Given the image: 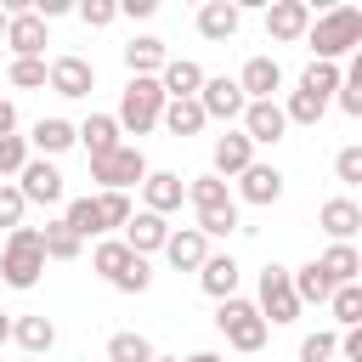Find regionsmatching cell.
<instances>
[{
    "instance_id": "38",
    "label": "cell",
    "mask_w": 362,
    "mask_h": 362,
    "mask_svg": "<svg viewBox=\"0 0 362 362\" xmlns=\"http://www.w3.org/2000/svg\"><path fill=\"white\" fill-rule=\"evenodd\" d=\"M28 158H34V147H28V136H0V181H17Z\"/></svg>"
},
{
    "instance_id": "52",
    "label": "cell",
    "mask_w": 362,
    "mask_h": 362,
    "mask_svg": "<svg viewBox=\"0 0 362 362\" xmlns=\"http://www.w3.org/2000/svg\"><path fill=\"white\" fill-rule=\"evenodd\" d=\"M345 74H351V79H362V45L351 51V68H345Z\"/></svg>"
},
{
    "instance_id": "54",
    "label": "cell",
    "mask_w": 362,
    "mask_h": 362,
    "mask_svg": "<svg viewBox=\"0 0 362 362\" xmlns=\"http://www.w3.org/2000/svg\"><path fill=\"white\" fill-rule=\"evenodd\" d=\"M6 23H11V17H6V6H0V45H6Z\"/></svg>"
},
{
    "instance_id": "23",
    "label": "cell",
    "mask_w": 362,
    "mask_h": 362,
    "mask_svg": "<svg viewBox=\"0 0 362 362\" xmlns=\"http://www.w3.org/2000/svg\"><path fill=\"white\" fill-rule=\"evenodd\" d=\"M238 23H243V6H232V0H204L198 6V34L215 40V45H226L238 34Z\"/></svg>"
},
{
    "instance_id": "8",
    "label": "cell",
    "mask_w": 362,
    "mask_h": 362,
    "mask_svg": "<svg viewBox=\"0 0 362 362\" xmlns=\"http://www.w3.org/2000/svg\"><path fill=\"white\" fill-rule=\"evenodd\" d=\"M45 45H51V23H40L34 6H28V11H11V23H6V51H11V62L45 57Z\"/></svg>"
},
{
    "instance_id": "51",
    "label": "cell",
    "mask_w": 362,
    "mask_h": 362,
    "mask_svg": "<svg viewBox=\"0 0 362 362\" xmlns=\"http://www.w3.org/2000/svg\"><path fill=\"white\" fill-rule=\"evenodd\" d=\"M181 362H226L221 351H192V356H181Z\"/></svg>"
},
{
    "instance_id": "42",
    "label": "cell",
    "mask_w": 362,
    "mask_h": 362,
    "mask_svg": "<svg viewBox=\"0 0 362 362\" xmlns=\"http://www.w3.org/2000/svg\"><path fill=\"white\" fill-rule=\"evenodd\" d=\"M96 204H102V221H107V232H113V226H124V221L136 215L130 192H96Z\"/></svg>"
},
{
    "instance_id": "48",
    "label": "cell",
    "mask_w": 362,
    "mask_h": 362,
    "mask_svg": "<svg viewBox=\"0 0 362 362\" xmlns=\"http://www.w3.org/2000/svg\"><path fill=\"white\" fill-rule=\"evenodd\" d=\"M339 356H345V362H362V322L339 334Z\"/></svg>"
},
{
    "instance_id": "41",
    "label": "cell",
    "mask_w": 362,
    "mask_h": 362,
    "mask_svg": "<svg viewBox=\"0 0 362 362\" xmlns=\"http://www.w3.org/2000/svg\"><path fill=\"white\" fill-rule=\"evenodd\" d=\"M74 11H79L85 28H107V23H119V0H79Z\"/></svg>"
},
{
    "instance_id": "43",
    "label": "cell",
    "mask_w": 362,
    "mask_h": 362,
    "mask_svg": "<svg viewBox=\"0 0 362 362\" xmlns=\"http://www.w3.org/2000/svg\"><path fill=\"white\" fill-rule=\"evenodd\" d=\"M23 209H28V204H23L17 181H0V226H6V232H17V226H23Z\"/></svg>"
},
{
    "instance_id": "9",
    "label": "cell",
    "mask_w": 362,
    "mask_h": 362,
    "mask_svg": "<svg viewBox=\"0 0 362 362\" xmlns=\"http://www.w3.org/2000/svg\"><path fill=\"white\" fill-rule=\"evenodd\" d=\"M198 107H204V119H221V124H232V119H243L249 96H243V85H238V79L215 74V79H204V90H198Z\"/></svg>"
},
{
    "instance_id": "13",
    "label": "cell",
    "mask_w": 362,
    "mask_h": 362,
    "mask_svg": "<svg viewBox=\"0 0 362 362\" xmlns=\"http://www.w3.org/2000/svg\"><path fill=\"white\" fill-rule=\"evenodd\" d=\"M17 192H23V204H62V170L51 158H28L17 175Z\"/></svg>"
},
{
    "instance_id": "22",
    "label": "cell",
    "mask_w": 362,
    "mask_h": 362,
    "mask_svg": "<svg viewBox=\"0 0 362 362\" xmlns=\"http://www.w3.org/2000/svg\"><path fill=\"white\" fill-rule=\"evenodd\" d=\"M238 277H243V266L232 260V255H209L204 266H198V288L221 305V300H232L238 294Z\"/></svg>"
},
{
    "instance_id": "26",
    "label": "cell",
    "mask_w": 362,
    "mask_h": 362,
    "mask_svg": "<svg viewBox=\"0 0 362 362\" xmlns=\"http://www.w3.org/2000/svg\"><path fill=\"white\" fill-rule=\"evenodd\" d=\"M119 136H124V130H119L113 113H90V119L79 124V147H85V158H107L113 147H124Z\"/></svg>"
},
{
    "instance_id": "31",
    "label": "cell",
    "mask_w": 362,
    "mask_h": 362,
    "mask_svg": "<svg viewBox=\"0 0 362 362\" xmlns=\"http://www.w3.org/2000/svg\"><path fill=\"white\" fill-rule=\"evenodd\" d=\"M40 243H45V260H79V249H85V238H79L62 215L40 226Z\"/></svg>"
},
{
    "instance_id": "49",
    "label": "cell",
    "mask_w": 362,
    "mask_h": 362,
    "mask_svg": "<svg viewBox=\"0 0 362 362\" xmlns=\"http://www.w3.org/2000/svg\"><path fill=\"white\" fill-rule=\"evenodd\" d=\"M158 0H119V17H153Z\"/></svg>"
},
{
    "instance_id": "57",
    "label": "cell",
    "mask_w": 362,
    "mask_h": 362,
    "mask_svg": "<svg viewBox=\"0 0 362 362\" xmlns=\"http://www.w3.org/2000/svg\"><path fill=\"white\" fill-rule=\"evenodd\" d=\"M0 288H6V283H0Z\"/></svg>"
},
{
    "instance_id": "30",
    "label": "cell",
    "mask_w": 362,
    "mask_h": 362,
    "mask_svg": "<svg viewBox=\"0 0 362 362\" xmlns=\"http://www.w3.org/2000/svg\"><path fill=\"white\" fill-rule=\"evenodd\" d=\"M62 221H68V226H74L79 238H96V243L107 238V221H102V204H96V192H85V198H74V204L62 209Z\"/></svg>"
},
{
    "instance_id": "37",
    "label": "cell",
    "mask_w": 362,
    "mask_h": 362,
    "mask_svg": "<svg viewBox=\"0 0 362 362\" xmlns=\"http://www.w3.org/2000/svg\"><path fill=\"white\" fill-rule=\"evenodd\" d=\"M6 79H11L17 90H40V85H51V62H45V57H23V62L6 68Z\"/></svg>"
},
{
    "instance_id": "17",
    "label": "cell",
    "mask_w": 362,
    "mask_h": 362,
    "mask_svg": "<svg viewBox=\"0 0 362 362\" xmlns=\"http://www.w3.org/2000/svg\"><path fill=\"white\" fill-rule=\"evenodd\" d=\"M238 198L255 204V209H272V204L283 198V170H277V164H249V170L238 175Z\"/></svg>"
},
{
    "instance_id": "34",
    "label": "cell",
    "mask_w": 362,
    "mask_h": 362,
    "mask_svg": "<svg viewBox=\"0 0 362 362\" xmlns=\"http://www.w3.org/2000/svg\"><path fill=\"white\" fill-rule=\"evenodd\" d=\"M158 124H164L170 136H198V130H204L209 119H204V107H198V96H192V102H170Z\"/></svg>"
},
{
    "instance_id": "5",
    "label": "cell",
    "mask_w": 362,
    "mask_h": 362,
    "mask_svg": "<svg viewBox=\"0 0 362 362\" xmlns=\"http://www.w3.org/2000/svg\"><path fill=\"white\" fill-rule=\"evenodd\" d=\"M255 305H260L266 328H272V322H277V328H283V322H294V317L305 311V305H300V294H294V272H288V266H277V260H266V266H260V300H255Z\"/></svg>"
},
{
    "instance_id": "53",
    "label": "cell",
    "mask_w": 362,
    "mask_h": 362,
    "mask_svg": "<svg viewBox=\"0 0 362 362\" xmlns=\"http://www.w3.org/2000/svg\"><path fill=\"white\" fill-rule=\"evenodd\" d=\"M6 339H11V317L0 311V345H6Z\"/></svg>"
},
{
    "instance_id": "40",
    "label": "cell",
    "mask_w": 362,
    "mask_h": 362,
    "mask_svg": "<svg viewBox=\"0 0 362 362\" xmlns=\"http://www.w3.org/2000/svg\"><path fill=\"white\" fill-rule=\"evenodd\" d=\"M334 356H339V334L334 328H317V334L300 339V362H334Z\"/></svg>"
},
{
    "instance_id": "24",
    "label": "cell",
    "mask_w": 362,
    "mask_h": 362,
    "mask_svg": "<svg viewBox=\"0 0 362 362\" xmlns=\"http://www.w3.org/2000/svg\"><path fill=\"white\" fill-rule=\"evenodd\" d=\"M187 204H192L198 215H221V209H238V198H232V187H226L221 175H209V170L187 181Z\"/></svg>"
},
{
    "instance_id": "11",
    "label": "cell",
    "mask_w": 362,
    "mask_h": 362,
    "mask_svg": "<svg viewBox=\"0 0 362 362\" xmlns=\"http://www.w3.org/2000/svg\"><path fill=\"white\" fill-rule=\"evenodd\" d=\"M238 130H243L255 147H277V141L288 136V113H283V102H249Z\"/></svg>"
},
{
    "instance_id": "21",
    "label": "cell",
    "mask_w": 362,
    "mask_h": 362,
    "mask_svg": "<svg viewBox=\"0 0 362 362\" xmlns=\"http://www.w3.org/2000/svg\"><path fill=\"white\" fill-rule=\"evenodd\" d=\"M317 226H322L334 243H351V238L362 232V204H356V198H328V204L317 209Z\"/></svg>"
},
{
    "instance_id": "29",
    "label": "cell",
    "mask_w": 362,
    "mask_h": 362,
    "mask_svg": "<svg viewBox=\"0 0 362 362\" xmlns=\"http://www.w3.org/2000/svg\"><path fill=\"white\" fill-rule=\"evenodd\" d=\"M130 260H136V255H130V243H124V238H102V243L90 249V266H96V277H102V283H119V277L130 272Z\"/></svg>"
},
{
    "instance_id": "12",
    "label": "cell",
    "mask_w": 362,
    "mask_h": 362,
    "mask_svg": "<svg viewBox=\"0 0 362 362\" xmlns=\"http://www.w3.org/2000/svg\"><path fill=\"white\" fill-rule=\"evenodd\" d=\"M249 164H255V141H249L243 130H226V136H215V147H209V175L232 181V175H243Z\"/></svg>"
},
{
    "instance_id": "36",
    "label": "cell",
    "mask_w": 362,
    "mask_h": 362,
    "mask_svg": "<svg viewBox=\"0 0 362 362\" xmlns=\"http://www.w3.org/2000/svg\"><path fill=\"white\" fill-rule=\"evenodd\" d=\"M328 107H334V102H322V96H311V90H300V85H294V90H288V102H283L288 124H317Z\"/></svg>"
},
{
    "instance_id": "16",
    "label": "cell",
    "mask_w": 362,
    "mask_h": 362,
    "mask_svg": "<svg viewBox=\"0 0 362 362\" xmlns=\"http://www.w3.org/2000/svg\"><path fill=\"white\" fill-rule=\"evenodd\" d=\"M238 85H243L249 102H277V90H283V62H277V57H249L243 74H238Z\"/></svg>"
},
{
    "instance_id": "18",
    "label": "cell",
    "mask_w": 362,
    "mask_h": 362,
    "mask_svg": "<svg viewBox=\"0 0 362 362\" xmlns=\"http://www.w3.org/2000/svg\"><path fill=\"white\" fill-rule=\"evenodd\" d=\"M164 62H170V51H164L158 34H136V40L124 45V68H130V79H158Z\"/></svg>"
},
{
    "instance_id": "3",
    "label": "cell",
    "mask_w": 362,
    "mask_h": 362,
    "mask_svg": "<svg viewBox=\"0 0 362 362\" xmlns=\"http://www.w3.org/2000/svg\"><path fill=\"white\" fill-rule=\"evenodd\" d=\"M164 107H170V96H164L158 79H124V90H119V113H113V119H119V130L147 136V130H158Z\"/></svg>"
},
{
    "instance_id": "25",
    "label": "cell",
    "mask_w": 362,
    "mask_h": 362,
    "mask_svg": "<svg viewBox=\"0 0 362 362\" xmlns=\"http://www.w3.org/2000/svg\"><path fill=\"white\" fill-rule=\"evenodd\" d=\"M164 260H170L175 272H198V266L209 260V238H204L198 226H181V232H170V243H164Z\"/></svg>"
},
{
    "instance_id": "10",
    "label": "cell",
    "mask_w": 362,
    "mask_h": 362,
    "mask_svg": "<svg viewBox=\"0 0 362 362\" xmlns=\"http://www.w3.org/2000/svg\"><path fill=\"white\" fill-rule=\"evenodd\" d=\"M51 90L68 96V102L90 96V90H96V62H85V57H74V51L51 57Z\"/></svg>"
},
{
    "instance_id": "1",
    "label": "cell",
    "mask_w": 362,
    "mask_h": 362,
    "mask_svg": "<svg viewBox=\"0 0 362 362\" xmlns=\"http://www.w3.org/2000/svg\"><path fill=\"white\" fill-rule=\"evenodd\" d=\"M305 45H311V62H339V57H351V51L362 45V11H356V6H328V11H317Z\"/></svg>"
},
{
    "instance_id": "14",
    "label": "cell",
    "mask_w": 362,
    "mask_h": 362,
    "mask_svg": "<svg viewBox=\"0 0 362 362\" xmlns=\"http://www.w3.org/2000/svg\"><path fill=\"white\" fill-rule=\"evenodd\" d=\"M187 204V181L175 175V170H147V181H141V209H153V215H175Z\"/></svg>"
},
{
    "instance_id": "32",
    "label": "cell",
    "mask_w": 362,
    "mask_h": 362,
    "mask_svg": "<svg viewBox=\"0 0 362 362\" xmlns=\"http://www.w3.org/2000/svg\"><path fill=\"white\" fill-rule=\"evenodd\" d=\"M294 294H300V305H328L334 283H328V272L317 260H305V266H294Z\"/></svg>"
},
{
    "instance_id": "7",
    "label": "cell",
    "mask_w": 362,
    "mask_h": 362,
    "mask_svg": "<svg viewBox=\"0 0 362 362\" xmlns=\"http://www.w3.org/2000/svg\"><path fill=\"white\" fill-rule=\"evenodd\" d=\"M311 6L305 0H272L266 6V40L272 45H294V40H305L311 34Z\"/></svg>"
},
{
    "instance_id": "35",
    "label": "cell",
    "mask_w": 362,
    "mask_h": 362,
    "mask_svg": "<svg viewBox=\"0 0 362 362\" xmlns=\"http://www.w3.org/2000/svg\"><path fill=\"white\" fill-rule=\"evenodd\" d=\"M153 356H158V351H153L147 334H130V328H124V334L107 339V362H153Z\"/></svg>"
},
{
    "instance_id": "45",
    "label": "cell",
    "mask_w": 362,
    "mask_h": 362,
    "mask_svg": "<svg viewBox=\"0 0 362 362\" xmlns=\"http://www.w3.org/2000/svg\"><path fill=\"white\" fill-rule=\"evenodd\" d=\"M198 232H204V238H232V232H243V215H238V209H221V215H198Z\"/></svg>"
},
{
    "instance_id": "19",
    "label": "cell",
    "mask_w": 362,
    "mask_h": 362,
    "mask_svg": "<svg viewBox=\"0 0 362 362\" xmlns=\"http://www.w3.org/2000/svg\"><path fill=\"white\" fill-rule=\"evenodd\" d=\"M204 79H209V74H204L192 57H170V62H164V74H158V85H164V96H170V102H192V96L204 90Z\"/></svg>"
},
{
    "instance_id": "46",
    "label": "cell",
    "mask_w": 362,
    "mask_h": 362,
    "mask_svg": "<svg viewBox=\"0 0 362 362\" xmlns=\"http://www.w3.org/2000/svg\"><path fill=\"white\" fill-rule=\"evenodd\" d=\"M113 288H119V294H147V288H153V260H141V255H136V260H130V272H124Z\"/></svg>"
},
{
    "instance_id": "50",
    "label": "cell",
    "mask_w": 362,
    "mask_h": 362,
    "mask_svg": "<svg viewBox=\"0 0 362 362\" xmlns=\"http://www.w3.org/2000/svg\"><path fill=\"white\" fill-rule=\"evenodd\" d=\"M0 136H17V102L0 96Z\"/></svg>"
},
{
    "instance_id": "15",
    "label": "cell",
    "mask_w": 362,
    "mask_h": 362,
    "mask_svg": "<svg viewBox=\"0 0 362 362\" xmlns=\"http://www.w3.org/2000/svg\"><path fill=\"white\" fill-rule=\"evenodd\" d=\"M170 232H175V226H170L164 215H153V209H136V215L124 221V243H130V255H141V260H147V255H164Z\"/></svg>"
},
{
    "instance_id": "2",
    "label": "cell",
    "mask_w": 362,
    "mask_h": 362,
    "mask_svg": "<svg viewBox=\"0 0 362 362\" xmlns=\"http://www.w3.org/2000/svg\"><path fill=\"white\" fill-rule=\"evenodd\" d=\"M45 277V243H40V226H17L6 232V249H0V283L6 288H34Z\"/></svg>"
},
{
    "instance_id": "55",
    "label": "cell",
    "mask_w": 362,
    "mask_h": 362,
    "mask_svg": "<svg viewBox=\"0 0 362 362\" xmlns=\"http://www.w3.org/2000/svg\"><path fill=\"white\" fill-rule=\"evenodd\" d=\"M153 362H181V356H153Z\"/></svg>"
},
{
    "instance_id": "33",
    "label": "cell",
    "mask_w": 362,
    "mask_h": 362,
    "mask_svg": "<svg viewBox=\"0 0 362 362\" xmlns=\"http://www.w3.org/2000/svg\"><path fill=\"white\" fill-rule=\"evenodd\" d=\"M339 85H345V68H339V62H311V68L300 74V90H311V96H322V102H334Z\"/></svg>"
},
{
    "instance_id": "56",
    "label": "cell",
    "mask_w": 362,
    "mask_h": 362,
    "mask_svg": "<svg viewBox=\"0 0 362 362\" xmlns=\"http://www.w3.org/2000/svg\"><path fill=\"white\" fill-rule=\"evenodd\" d=\"M23 362H40V356H23Z\"/></svg>"
},
{
    "instance_id": "27",
    "label": "cell",
    "mask_w": 362,
    "mask_h": 362,
    "mask_svg": "<svg viewBox=\"0 0 362 362\" xmlns=\"http://www.w3.org/2000/svg\"><path fill=\"white\" fill-rule=\"evenodd\" d=\"M11 339L23 345V356H45V351L57 345V322H51V317H40V311L11 317Z\"/></svg>"
},
{
    "instance_id": "39",
    "label": "cell",
    "mask_w": 362,
    "mask_h": 362,
    "mask_svg": "<svg viewBox=\"0 0 362 362\" xmlns=\"http://www.w3.org/2000/svg\"><path fill=\"white\" fill-rule=\"evenodd\" d=\"M328 311H334V322H339V328H356V322H362V283H345V288H334Z\"/></svg>"
},
{
    "instance_id": "6",
    "label": "cell",
    "mask_w": 362,
    "mask_h": 362,
    "mask_svg": "<svg viewBox=\"0 0 362 362\" xmlns=\"http://www.w3.org/2000/svg\"><path fill=\"white\" fill-rule=\"evenodd\" d=\"M90 181H96V192H130V187H141L147 181V158H141V147H113L107 158H90Z\"/></svg>"
},
{
    "instance_id": "28",
    "label": "cell",
    "mask_w": 362,
    "mask_h": 362,
    "mask_svg": "<svg viewBox=\"0 0 362 362\" xmlns=\"http://www.w3.org/2000/svg\"><path fill=\"white\" fill-rule=\"evenodd\" d=\"M317 266L328 272V283H334V288L362 283V255H356V243H328V249L317 255Z\"/></svg>"
},
{
    "instance_id": "20",
    "label": "cell",
    "mask_w": 362,
    "mask_h": 362,
    "mask_svg": "<svg viewBox=\"0 0 362 362\" xmlns=\"http://www.w3.org/2000/svg\"><path fill=\"white\" fill-rule=\"evenodd\" d=\"M28 147H34V158H57V153H68V147H79V124H68V119H40L34 130H28Z\"/></svg>"
},
{
    "instance_id": "44",
    "label": "cell",
    "mask_w": 362,
    "mask_h": 362,
    "mask_svg": "<svg viewBox=\"0 0 362 362\" xmlns=\"http://www.w3.org/2000/svg\"><path fill=\"white\" fill-rule=\"evenodd\" d=\"M334 175H339L345 187H362V141H351V147L334 153Z\"/></svg>"
},
{
    "instance_id": "47",
    "label": "cell",
    "mask_w": 362,
    "mask_h": 362,
    "mask_svg": "<svg viewBox=\"0 0 362 362\" xmlns=\"http://www.w3.org/2000/svg\"><path fill=\"white\" fill-rule=\"evenodd\" d=\"M334 102H339V113L362 119V79H351V74H345V85H339V96H334Z\"/></svg>"
},
{
    "instance_id": "4",
    "label": "cell",
    "mask_w": 362,
    "mask_h": 362,
    "mask_svg": "<svg viewBox=\"0 0 362 362\" xmlns=\"http://www.w3.org/2000/svg\"><path fill=\"white\" fill-rule=\"evenodd\" d=\"M215 328L226 334V345L232 351H243V356H255V351H266V317H260V305L255 300H243V294H232V300H221L215 305Z\"/></svg>"
}]
</instances>
